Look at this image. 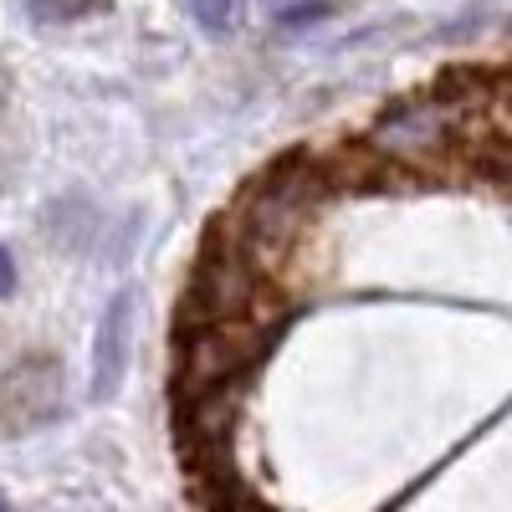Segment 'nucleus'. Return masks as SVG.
<instances>
[{"mask_svg": "<svg viewBox=\"0 0 512 512\" xmlns=\"http://www.w3.org/2000/svg\"><path fill=\"white\" fill-rule=\"evenodd\" d=\"M26 6H31L36 21L67 26V21H82V16H93V11H108V0H26Z\"/></svg>", "mask_w": 512, "mask_h": 512, "instance_id": "3", "label": "nucleus"}, {"mask_svg": "<svg viewBox=\"0 0 512 512\" xmlns=\"http://www.w3.org/2000/svg\"><path fill=\"white\" fill-rule=\"evenodd\" d=\"M134 308H139V287H118L108 297V308L98 318V344H93V395L113 400L118 384L128 374V344H134Z\"/></svg>", "mask_w": 512, "mask_h": 512, "instance_id": "2", "label": "nucleus"}, {"mask_svg": "<svg viewBox=\"0 0 512 512\" xmlns=\"http://www.w3.org/2000/svg\"><path fill=\"white\" fill-rule=\"evenodd\" d=\"M11 287H16V262H11V251L0 246V297H11Z\"/></svg>", "mask_w": 512, "mask_h": 512, "instance_id": "6", "label": "nucleus"}, {"mask_svg": "<svg viewBox=\"0 0 512 512\" xmlns=\"http://www.w3.org/2000/svg\"><path fill=\"white\" fill-rule=\"evenodd\" d=\"M251 297H256V246L246 241L236 216H221V221H210V231L195 251L190 282L180 292L175 333L221 323V318H241Z\"/></svg>", "mask_w": 512, "mask_h": 512, "instance_id": "1", "label": "nucleus"}, {"mask_svg": "<svg viewBox=\"0 0 512 512\" xmlns=\"http://www.w3.org/2000/svg\"><path fill=\"white\" fill-rule=\"evenodd\" d=\"M185 11L210 31V36H221L231 31V16H236V0H185Z\"/></svg>", "mask_w": 512, "mask_h": 512, "instance_id": "4", "label": "nucleus"}, {"mask_svg": "<svg viewBox=\"0 0 512 512\" xmlns=\"http://www.w3.org/2000/svg\"><path fill=\"white\" fill-rule=\"evenodd\" d=\"M507 31H512V26H507Z\"/></svg>", "mask_w": 512, "mask_h": 512, "instance_id": "7", "label": "nucleus"}, {"mask_svg": "<svg viewBox=\"0 0 512 512\" xmlns=\"http://www.w3.org/2000/svg\"><path fill=\"white\" fill-rule=\"evenodd\" d=\"M328 11H333L328 0H308V6H287V11H282V26H287V31H303V26H318Z\"/></svg>", "mask_w": 512, "mask_h": 512, "instance_id": "5", "label": "nucleus"}]
</instances>
